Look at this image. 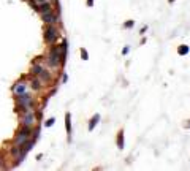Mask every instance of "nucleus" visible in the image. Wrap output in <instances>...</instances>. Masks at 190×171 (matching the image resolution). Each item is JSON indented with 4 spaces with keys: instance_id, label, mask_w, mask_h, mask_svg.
<instances>
[{
    "instance_id": "obj_1",
    "label": "nucleus",
    "mask_w": 190,
    "mask_h": 171,
    "mask_svg": "<svg viewBox=\"0 0 190 171\" xmlns=\"http://www.w3.org/2000/svg\"><path fill=\"white\" fill-rule=\"evenodd\" d=\"M60 63H62V60H60V46H52L49 56H48V65L51 68H56Z\"/></svg>"
},
{
    "instance_id": "obj_2",
    "label": "nucleus",
    "mask_w": 190,
    "mask_h": 171,
    "mask_svg": "<svg viewBox=\"0 0 190 171\" xmlns=\"http://www.w3.org/2000/svg\"><path fill=\"white\" fill-rule=\"evenodd\" d=\"M57 36H59V30L54 24H48V27L45 29V33H43V38H45V41L48 45H52L54 41L57 40Z\"/></svg>"
},
{
    "instance_id": "obj_3",
    "label": "nucleus",
    "mask_w": 190,
    "mask_h": 171,
    "mask_svg": "<svg viewBox=\"0 0 190 171\" xmlns=\"http://www.w3.org/2000/svg\"><path fill=\"white\" fill-rule=\"evenodd\" d=\"M30 135H32V128H30V127L22 125V128L19 130L18 135L14 136V144H16V146H22L25 141H29Z\"/></svg>"
},
{
    "instance_id": "obj_4",
    "label": "nucleus",
    "mask_w": 190,
    "mask_h": 171,
    "mask_svg": "<svg viewBox=\"0 0 190 171\" xmlns=\"http://www.w3.org/2000/svg\"><path fill=\"white\" fill-rule=\"evenodd\" d=\"M22 125H25V127H32V125H35V122H36V116H35V113H33V109H29V111H25L22 114Z\"/></svg>"
},
{
    "instance_id": "obj_5",
    "label": "nucleus",
    "mask_w": 190,
    "mask_h": 171,
    "mask_svg": "<svg viewBox=\"0 0 190 171\" xmlns=\"http://www.w3.org/2000/svg\"><path fill=\"white\" fill-rule=\"evenodd\" d=\"M41 21L45 22V24H56V22L59 21V14L54 13L52 10L48 11V13H41Z\"/></svg>"
},
{
    "instance_id": "obj_6",
    "label": "nucleus",
    "mask_w": 190,
    "mask_h": 171,
    "mask_svg": "<svg viewBox=\"0 0 190 171\" xmlns=\"http://www.w3.org/2000/svg\"><path fill=\"white\" fill-rule=\"evenodd\" d=\"M16 100H18V103L21 106H25V108H32V103H33V100H32V97L29 95V93H21V95H16Z\"/></svg>"
},
{
    "instance_id": "obj_7",
    "label": "nucleus",
    "mask_w": 190,
    "mask_h": 171,
    "mask_svg": "<svg viewBox=\"0 0 190 171\" xmlns=\"http://www.w3.org/2000/svg\"><path fill=\"white\" fill-rule=\"evenodd\" d=\"M51 10H52V5H51L49 2H43V3H38V5H36L35 11H38V13H48V11H51Z\"/></svg>"
},
{
    "instance_id": "obj_8",
    "label": "nucleus",
    "mask_w": 190,
    "mask_h": 171,
    "mask_svg": "<svg viewBox=\"0 0 190 171\" xmlns=\"http://www.w3.org/2000/svg\"><path fill=\"white\" fill-rule=\"evenodd\" d=\"M27 90V86L25 82H16L14 86H13V92L16 93V95H21V93H24Z\"/></svg>"
},
{
    "instance_id": "obj_9",
    "label": "nucleus",
    "mask_w": 190,
    "mask_h": 171,
    "mask_svg": "<svg viewBox=\"0 0 190 171\" xmlns=\"http://www.w3.org/2000/svg\"><path fill=\"white\" fill-rule=\"evenodd\" d=\"M65 130H67V133H68V141L71 139V114L70 113H67L65 114Z\"/></svg>"
},
{
    "instance_id": "obj_10",
    "label": "nucleus",
    "mask_w": 190,
    "mask_h": 171,
    "mask_svg": "<svg viewBox=\"0 0 190 171\" xmlns=\"http://www.w3.org/2000/svg\"><path fill=\"white\" fill-rule=\"evenodd\" d=\"M98 122H100V114H95V116H92V119L89 120V127H87V128H89V132H92L94 127L97 125Z\"/></svg>"
},
{
    "instance_id": "obj_11",
    "label": "nucleus",
    "mask_w": 190,
    "mask_h": 171,
    "mask_svg": "<svg viewBox=\"0 0 190 171\" xmlns=\"http://www.w3.org/2000/svg\"><path fill=\"white\" fill-rule=\"evenodd\" d=\"M117 147L119 149H124V146H125V141H124V130H119V133H117Z\"/></svg>"
},
{
    "instance_id": "obj_12",
    "label": "nucleus",
    "mask_w": 190,
    "mask_h": 171,
    "mask_svg": "<svg viewBox=\"0 0 190 171\" xmlns=\"http://www.w3.org/2000/svg\"><path fill=\"white\" fill-rule=\"evenodd\" d=\"M38 76H40V81H45V84H46L48 81H49V79H51V75H49V71H46V70H43V71L40 73Z\"/></svg>"
},
{
    "instance_id": "obj_13",
    "label": "nucleus",
    "mask_w": 190,
    "mask_h": 171,
    "mask_svg": "<svg viewBox=\"0 0 190 171\" xmlns=\"http://www.w3.org/2000/svg\"><path fill=\"white\" fill-rule=\"evenodd\" d=\"M30 86H32L33 90H40V89H41V81H40V79H32Z\"/></svg>"
},
{
    "instance_id": "obj_14",
    "label": "nucleus",
    "mask_w": 190,
    "mask_h": 171,
    "mask_svg": "<svg viewBox=\"0 0 190 171\" xmlns=\"http://www.w3.org/2000/svg\"><path fill=\"white\" fill-rule=\"evenodd\" d=\"M178 54H179V56H185V54H189V46H185V45L179 46V48H178Z\"/></svg>"
},
{
    "instance_id": "obj_15",
    "label": "nucleus",
    "mask_w": 190,
    "mask_h": 171,
    "mask_svg": "<svg viewBox=\"0 0 190 171\" xmlns=\"http://www.w3.org/2000/svg\"><path fill=\"white\" fill-rule=\"evenodd\" d=\"M43 70H45V68H43L41 65H33V67H32V73H33V75H36V76H38L40 73L43 71Z\"/></svg>"
},
{
    "instance_id": "obj_16",
    "label": "nucleus",
    "mask_w": 190,
    "mask_h": 171,
    "mask_svg": "<svg viewBox=\"0 0 190 171\" xmlns=\"http://www.w3.org/2000/svg\"><path fill=\"white\" fill-rule=\"evenodd\" d=\"M135 25V21L133 19H128L127 22H124V29H131Z\"/></svg>"
},
{
    "instance_id": "obj_17",
    "label": "nucleus",
    "mask_w": 190,
    "mask_h": 171,
    "mask_svg": "<svg viewBox=\"0 0 190 171\" xmlns=\"http://www.w3.org/2000/svg\"><path fill=\"white\" fill-rule=\"evenodd\" d=\"M81 57H83V60H89V52H87V49H81Z\"/></svg>"
},
{
    "instance_id": "obj_18",
    "label": "nucleus",
    "mask_w": 190,
    "mask_h": 171,
    "mask_svg": "<svg viewBox=\"0 0 190 171\" xmlns=\"http://www.w3.org/2000/svg\"><path fill=\"white\" fill-rule=\"evenodd\" d=\"M54 122H56V119H54V117H49V119H48L46 122H45V127H52Z\"/></svg>"
},
{
    "instance_id": "obj_19",
    "label": "nucleus",
    "mask_w": 190,
    "mask_h": 171,
    "mask_svg": "<svg viewBox=\"0 0 190 171\" xmlns=\"http://www.w3.org/2000/svg\"><path fill=\"white\" fill-rule=\"evenodd\" d=\"M128 51H130V46H125V48H124V51H122V54H128Z\"/></svg>"
},
{
    "instance_id": "obj_20",
    "label": "nucleus",
    "mask_w": 190,
    "mask_h": 171,
    "mask_svg": "<svg viewBox=\"0 0 190 171\" xmlns=\"http://www.w3.org/2000/svg\"><path fill=\"white\" fill-rule=\"evenodd\" d=\"M86 5L89 6V8H90V6H94V0H87V2H86Z\"/></svg>"
},
{
    "instance_id": "obj_21",
    "label": "nucleus",
    "mask_w": 190,
    "mask_h": 171,
    "mask_svg": "<svg viewBox=\"0 0 190 171\" xmlns=\"http://www.w3.org/2000/svg\"><path fill=\"white\" fill-rule=\"evenodd\" d=\"M184 128H190V119L187 120V122L184 124Z\"/></svg>"
},
{
    "instance_id": "obj_22",
    "label": "nucleus",
    "mask_w": 190,
    "mask_h": 171,
    "mask_svg": "<svg viewBox=\"0 0 190 171\" xmlns=\"http://www.w3.org/2000/svg\"><path fill=\"white\" fill-rule=\"evenodd\" d=\"M146 30H147V27H142V29L140 30V33H141V35H144V33H146Z\"/></svg>"
},
{
    "instance_id": "obj_23",
    "label": "nucleus",
    "mask_w": 190,
    "mask_h": 171,
    "mask_svg": "<svg viewBox=\"0 0 190 171\" xmlns=\"http://www.w3.org/2000/svg\"><path fill=\"white\" fill-rule=\"evenodd\" d=\"M62 81H63V82H67V81H68V76L63 75V76H62Z\"/></svg>"
},
{
    "instance_id": "obj_24",
    "label": "nucleus",
    "mask_w": 190,
    "mask_h": 171,
    "mask_svg": "<svg viewBox=\"0 0 190 171\" xmlns=\"http://www.w3.org/2000/svg\"><path fill=\"white\" fill-rule=\"evenodd\" d=\"M36 3H43V2H49V0H35Z\"/></svg>"
},
{
    "instance_id": "obj_25",
    "label": "nucleus",
    "mask_w": 190,
    "mask_h": 171,
    "mask_svg": "<svg viewBox=\"0 0 190 171\" xmlns=\"http://www.w3.org/2000/svg\"><path fill=\"white\" fill-rule=\"evenodd\" d=\"M168 2H169V3H173V2H176V0H168Z\"/></svg>"
}]
</instances>
